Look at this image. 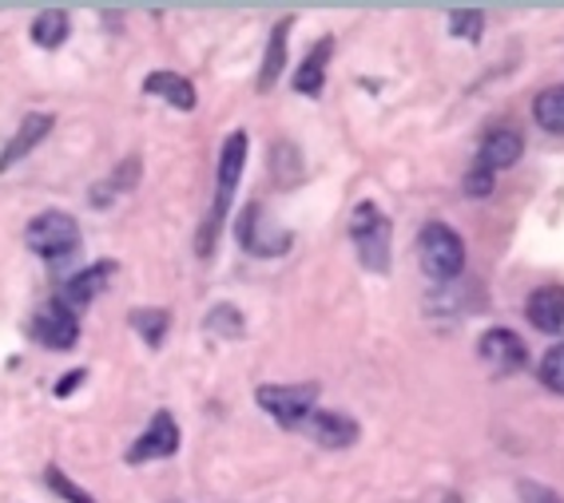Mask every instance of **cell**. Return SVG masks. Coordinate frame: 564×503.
<instances>
[{"label": "cell", "instance_id": "cell-1", "mask_svg": "<svg viewBox=\"0 0 564 503\" xmlns=\"http://www.w3.org/2000/svg\"><path fill=\"white\" fill-rule=\"evenodd\" d=\"M247 155H251V139L247 132H230L219 147V171H215V203H211L207 222L199 227L195 235V254L211 258L215 254V242H219V230L227 222V210L235 203V191H239V179L247 171Z\"/></svg>", "mask_w": 564, "mask_h": 503}, {"label": "cell", "instance_id": "cell-2", "mask_svg": "<svg viewBox=\"0 0 564 503\" xmlns=\"http://www.w3.org/2000/svg\"><path fill=\"white\" fill-rule=\"evenodd\" d=\"M350 247H354L358 262L370 274H390L394 270V218L377 203L362 198L350 210Z\"/></svg>", "mask_w": 564, "mask_h": 503}, {"label": "cell", "instance_id": "cell-3", "mask_svg": "<svg viewBox=\"0 0 564 503\" xmlns=\"http://www.w3.org/2000/svg\"><path fill=\"white\" fill-rule=\"evenodd\" d=\"M418 262H421V274L429 282H458L461 270H465V238L450 227V222H426L418 230Z\"/></svg>", "mask_w": 564, "mask_h": 503}, {"label": "cell", "instance_id": "cell-4", "mask_svg": "<svg viewBox=\"0 0 564 503\" xmlns=\"http://www.w3.org/2000/svg\"><path fill=\"white\" fill-rule=\"evenodd\" d=\"M24 242L36 258H44L48 266L64 262V258H72L84 242V230L76 222L68 210H41V215L29 218V227H24Z\"/></svg>", "mask_w": 564, "mask_h": 503}, {"label": "cell", "instance_id": "cell-5", "mask_svg": "<svg viewBox=\"0 0 564 503\" xmlns=\"http://www.w3.org/2000/svg\"><path fill=\"white\" fill-rule=\"evenodd\" d=\"M323 389L306 380V385H259L255 389V404H259L271 421H279L282 428H298V424L318 409Z\"/></svg>", "mask_w": 564, "mask_h": 503}, {"label": "cell", "instance_id": "cell-6", "mask_svg": "<svg viewBox=\"0 0 564 503\" xmlns=\"http://www.w3.org/2000/svg\"><path fill=\"white\" fill-rule=\"evenodd\" d=\"M477 357L493 377H512V373H521L529 365V345H524L521 333L493 325L477 338Z\"/></svg>", "mask_w": 564, "mask_h": 503}, {"label": "cell", "instance_id": "cell-7", "mask_svg": "<svg viewBox=\"0 0 564 503\" xmlns=\"http://www.w3.org/2000/svg\"><path fill=\"white\" fill-rule=\"evenodd\" d=\"M29 333L36 345H44V350L68 353V350H76V341H80V318H76L68 306H60L56 298H48L36 313H32Z\"/></svg>", "mask_w": 564, "mask_h": 503}, {"label": "cell", "instance_id": "cell-8", "mask_svg": "<svg viewBox=\"0 0 564 503\" xmlns=\"http://www.w3.org/2000/svg\"><path fill=\"white\" fill-rule=\"evenodd\" d=\"M179 441H183V432H179V421L171 416L168 409H159L147 428L139 432L132 448L124 453V464H156V460H171L179 453Z\"/></svg>", "mask_w": 564, "mask_h": 503}, {"label": "cell", "instance_id": "cell-9", "mask_svg": "<svg viewBox=\"0 0 564 503\" xmlns=\"http://www.w3.org/2000/svg\"><path fill=\"white\" fill-rule=\"evenodd\" d=\"M235 238L242 242V250L255 258H282L294 247V238L286 230H271L267 218H262L259 203H247L239 215V227H235Z\"/></svg>", "mask_w": 564, "mask_h": 503}, {"label": "cell", "instance_id": "cell-10", "mask_svg": "<svg viewBox=\"0 0 564 503\" xmlns=\"http://www.w3.org/2000/svg\"><path fill=\"white\" fill-rule=\"evenodd\" d=\"M298 432H306L318 448H330V453L354 448L358 436H362L358 421H350V416H346V412H338V409H314L311 416L298 424Z\"/></svg>", "mask_w": 564, "mask_h": 503}, {"label": "cell", "instance_id": "cell-11", "mask_svg": "<svg viewBox=\"0 0 564 503\" xmlns=\"http://www.w3.org/2000/svg\"><path fill=\"white\" fill-rule=\"evenodd\" d=\"M112 274H115V262H95V266L80 270V274L64 277L60 289H56V301H60V306H68L76 318H80V313H84V309L108 289V277H112Z\"/></svg>", "mask_w": 564, "mask_h": 503}, {"label": "cell", "instance_id": "cell-12", "mask_svg": "<svg viewBox=\"0 0 564 503\" xmlns=\"http://www.w3.org/2000/svg\"><path fill=\"white\" fill-rule=\"evenodd\" d=\"M53 124H56V115L53 112H32V115H24L21 124H16V132H12V139L4 147H0V175L4 171H12L16 163H24L36 147L48 139V132H53Z\"/></svg>", "mask_w": 564, "mask_h": 503}, {"label": "cell", "instance_id": "cell-13", "mask_svg": "<svg viewBox=\"0 0 564 503\" xmlns=\"http://www.w3.org/2000/svg\"><path fill=\"white\" fill-rule=\"evenodd\" d=\"M524 321L544 338H564V286L544 282L524 298Z\"/></svg>", "mask_w": 564, "mask_h": 503}, {"label": "cell", "instance_id": "cell-14", "mask_svg": "<svg viewBox=\"0 0 564 503\" xmlns=\"http://www.w3.org/2000/svg\"><path fill=\"white\" fill-rule=\"evenodd\" d=\"M521 155H524V135L517 132V127H493V132L481 139L477 163L473 167L497 175V171H509V167L521 163Z\"/></svg>", "mask_w": 564, "mask_h": 503}, {"label": "cell", "instance_id": "cell-15", "mask_svg": "<svg viewBox=\"0 0 564 503\" xmlns=\"http://www.w3.org/2000/svg\"><path fill=\"white\" fill-rule=\"evenodd\" d=\"M330 56H335V36H323V41H314L311 52H306L298 68L291 76V88L306 100H318L326 92V72H330Z\"/></svg>", "mask_w": 564, "mask_h": 503}, {"label": "cell", "instance_id": "cell-16", "mask_svg": "<svg viewBox=\"0 0 564 503\" xmlns=\"http://www.w3.org/2000/svg\"><path fill=\"white\" fill-rule=\"evenodd\" d=\"M286 60H291V16H282L271 28V36H267V52H262L255 88H259V92H271L274 83L282 80V72H286Z\"/></svg>", "mask_w": 564, "mask_h": 503}, {"label": "cell", "instance_id": "cell-17", "mask_svg": "<svg viewBox=\"0 0 564 503\" xmlns=\"http://www.w3.org/2000/svg\"><path fill=\"white\" fill-rule=\"evenodd\" d=\"M144 92L151 95V100L171 103L176 112H195V107H199L195 83H191L188 76L168 72V68H159V72H147L144 76Z\"/></svg>", "mask_w": 564, "mask_h": 503}, {"label": "cell", "instance_id": "cell-18", "mask_svg": "<svg viewBox=\"0 0 564 503\" xmlns=\"http://www.w3.org/2000/svg\"><path fill=\"white\" fill-rule=\"evenodd\" d=\"M139 179H144V159H139V155H127L124 163L112 167V175L100 179V183L92 186L88 203H92V206H112L115 198L132 195V191L139 186Z\"/></svg>", "mask_w": 564, "mask_h": 503}, {"label": "cell", "instance_id": "cell-19", "mask_svg": "<svg viewBox=\"0 0 564 503\" xmlns=\"http://www.w3.org/2000/svg\"><path fill=\"white\" fill-rule=\"evenodd\" d=\"M68 32H72V21H68V12H64V9L36 12V16H32V24H29L32 44H36V48H44V52L60 48V44L68 41Z\"/></svg>", "mask_w": 564, "mask_h": 503}, {"label": "cell", "instance_id": "cell-20", "mask_svg": "<svg viewBox=\"0 0 564 503\" xmlns=\"http://www.w3.org/2000/svg\"><path fill=\"white\" fill-rule=\"evenodd\" d=\"M533 119L541 132L564 135V83H549L533 95Z\"/></svg>", "mask_w": 564, "mask_h": 503}, {"label": "cell", "instance_id": "cell-21", "mask_svg": "<svg viewBox=\"0 0 564 503\" xmlns=\"http://www.w3.org/2000/svg\"><path fill=\"white\" fill-rule=\"evenodd\" d=\"M132 329L139 333L147 350H163V341L171 333V313L168 309H132Z\"/></svg>", "mask_w": 564, "mask_h": 503}, {"label": "cell", "instance_id": "cell-22", "mask_svg": "<svg viewBox=\"0 0 564 503\" xmlns=\"http://www.w3.org/2000/svg\"><path fill=\"white\" fill-rule=\"evenodd\" d=\"M207 333L219 341H239L242 333H247V325H242V313L239 306H215L207 313Z\"/></svg>", "mask_w": 564, "mask_h": 503}, {"label": "cell", "instance_id": "cell-23", "mask_svg": "<svg viewBox=\"0 0 564 503\" xmlns=\"http://www.w3.org/2000/svg\"><path fill=\"white\" fill-rule=\"evenodd\" d=\"M445 24H450V36L465 44H481V36H485V12L481 9H450Z\"/></svg>", "mask_w": 564, "mask_h": 503}, {"label": "cell", "instance_id": "cell-24", "mask_svg": "<svg viewBox=\"0 0 564 503\" xmlns=\"http://www.w3.org/2000/svg\"><path fill=\"white\" fill-rule=\"evenodd\" d=\"M537 377L549 392L564 397V341H556L553 350H544L541 365H537Z\"/></svg>", "mask_w": 564, "mask_h": 503}, {"label": "cell", "instance_id": "cell-25", "mask_svg": "<svg viewBox=\"0 0 564 503\" xmlns=\"http://www.w3.org/2000/svg\"><path fill=\"white\" fill-rule=\"evenodd\" d=\"M44 480H48V488H53V492L60 495L64 503H95L92 492H84V488H80L76 480H68L60 468H48V472H44Z\"/></svg>", "mask_w": 564, "mask_h": 503}, {"label": "cell", "instance_id": "cell-26", "mask_svg": "<svg viewBox=\"0 0 564 503\" xmlns=\"http://www.w3.org/2000/svg\"><path fill=\"white\" fill-rule=\"evenodd\" d=\"M493 179L489 171H481V167H473L470 175L461 179V191H465V198H489L493 195Z\"/></svg>", "mask_w": 564, "mask_h": 503}, {"label": "cell", "instance_id": "cell-27", "mask_svg": "<svg viewBox=\"0 0 564 503\" xmlns=\"http://www.w3.org/2000/svg\"><path fill=\"white\" fill-rule=\"evenodd\" d=\"M84 377H88V369H68V373H60V380L53 385V397L56 401H64V397H72L80 385H84Z\"/></svg>", "mask_w": 564, "mask_h": 503}, {"label": "cell", "instance_id": "cell-28", "mask_svg": "<svg viewBox=\"0 0 564 503\" xmlns=\"http://www.w3.org/2000/svg\"><path fill=\"white\" fill-rule=\"evenodd\" d=\"M521 492L529 503H564L556 492H549V488H537V483H521Z\"/></svg>", "mask_w": 564, "mask_h": 503}, {"label": "cell", "instance_id": "cell-29", "mask_svg": "<svg viewBox=\"0 0 564 503\" xmlns=\"http://www.w3.org/2000/svg\"><path fill=\"white\" fill-rule=\"evenodd\" d=\"M441 503H461V500H458V495H445V500H441Z\"/></svg>", "mask_w": 564, "mask_h": 503}]
</instances>
